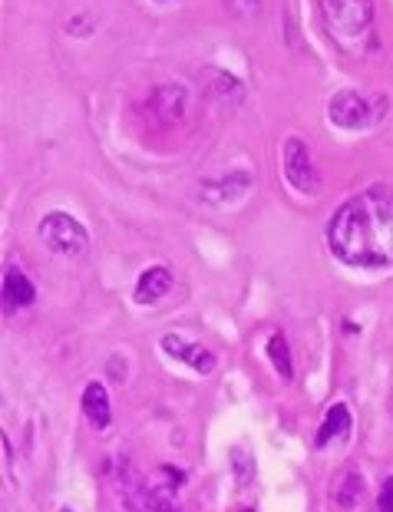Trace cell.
<instances>
[{
  "mask_svg": "<svg viewBox=\"0 0 393 512\" xmlns=\"http://www.w3.org/2000/svg\"><path fill=\"white\" fill-rule=\"evenodd\" d=\"M327 245L347 268L384 271L393 268V189H370L341 202L327 222Z\"/></svg>",
  "mask_w": 393,
  "mask_h": 512,
  "instance_id": "obj_1",
  "label": "cell"
},
{
  "mask_svg": "<svg viewBox=\"0 0 393 512\" xmlns=\"http://www.w3.org/2000/svg\"><path fill=\"white\" fill-rule=\"evenodd\" d=\"M324 27L344 47H360L374 34V4L370 0H318Z\"/></svg>",
  "mask_w": 393,
  "mask_h": 512,
  "instance_id": "obj_2",
  "label": "cell"
},
{
  "mask_svg": "<svg viewBox=\"0 0 393 512\" xmlns=\"http://www.w3.org/2000/svg\"><path fill=\"white\" fill-rule=\"evenodd\" d=\"M390 100L384 93H364V90H337L331 100H327V119L337 129H347V133H360V129H370L384 119Z\"/></svg>",
  "mask_w": 393,
  "mask_h": 512,
  "instance_id": "obj_3",
  "label": "cell"
},
{
  "mask_svg": "<svg viewBox=\"0 0 393 512\" xmlns=\"http://www.w3.org/2000/svg\"><path fill=\"white\" fill-rule=\"evenodd\" d=\"M37 235L53 255L83 258L86 252H90V232H86L83 222L70 212H47L40 219Z\"/></svg>",
  "mask_w": 393,
  "mask_h": 512,
  "instance_id": "obj_4",
  "label": "cell"
},
{
  "mask_svg": "<svg viewBox=\"0 0 393 512\" xmlns=\"http://www.w3.org/2000/svg\"><path fill=\"white\" fill-rule=\"evenodd\" d=\"M281 169H285V179L294 192H301V195L321 192V172L314 166L308 143H304L301 136L285 139V146H281Z\"/></svg>",
  "mask_w": 393,
  "mask_h": 512,
  "instance_id": "obj_5",
  "label": "cell"
},
{
  "mask_svg": "<svg viewBox=\"0 0 393 512\" xmlns=\"http://www.w3.org/2000/svg\"><path fill=\"white\" fill-rule=\"evenodd\" d=\"M255 185V176L248 169H232L225 172L222 179H205L202 182V199L205 202H215V205H228V202H238L245 199Z\"/></svg>",
  "mask_w": 393,
  "mask_h": 512,
  "instance_id": "obj_6",
  "label": "cell"
},
{
  "mask_svg": "<svg viewBox=\"0 0 393 512\" xmlns=\"http://www.w3.org/2000/svg\"><path fill=\"white\" fill-rule=\"evenodd\" d=\"M162 351H166L172 361H179V364H189L195 374H212L215 370V354L209 351V347H202V344H192L189 337H182V334H166L162 337Z\"/></svg>",
  "mask_w": 393,
  "mask_h": 512,
  "instance_id": "obj_7",
  "label": "cell"
},
{
  "mask_svg": "<svg viewBox=\"0 0 393 512\" xmlns=\"http://www.w3.org/2000/svg\"><path fill=\"white\" fill-rule=\"evenodd\" d=\"M185 103H189V90L179 83H166V86H156L149 96V113L156 123L162 126H172L179 123V119L185 116Z\"/></svg>",
  "mask_w": 393,
  "mask_h": 512,
  "instance_id": "obj_8",
  "label": "cell"
},
{
  "mask_svg": "<svg viewBox=\"0 0 393 512\" xmlns=\"http://www.w3.org/2000/svg\"><path fill=\"white\" fill-rule=\"evenodd\" d=\"M172 285H176V278H172V271L166 265H149L143 275H139V281H136L133 298L139 304H156V301H162L172 291Z\"/></svg>",
  "mask_w": 393,
  "mask_h": 512,
  "instance_id": "obj_9",
  "label": "cell"
},
{
  "mask_svg": "<svg viewBox=\"0 0 393 512\" xmlns=\"http://www.w3.org/2000/svg\"><path fill=\"white\" fill-rule=\"evenodd\" d=\"M37 301V288L34 281L24 275V268L10 265L4 271V308L7 311H17V308H30Z\"/></svg>",
  "mask_w": 393,
  "mask_h": 512,
  "instance_id": "obj_10",
  "label": "cell"
},
{
  "mask_svg": "<svg viewBox=\"0 0 393 512\" xmlns=\"http://www.w3.org/2000/svg\"><path fill=\"white\" fill-rule=\"evenodd\" d=\"M83 413H86V420H90L96 430H106L109 420H113L109 390L100 384V380H90V384H86V390H83Z\"/></svg>",
  "mask_w": 393,
  "mask_h": 512,
  "instance_id": "obj_11",
  "label": "cell"
},
{
  "mask_svg": "<svg viewBox=\"0 0 393 512\" xmlns=\"http://www.w3.org/2000/svg\"><path fill=\"white\" fill-rule=\"evenodd\" d=\"M351 433V410H347V403H331L324 413V423H321V430H318V440H314V446H327L331 440H341Z\"/></svg>",
  "mask_w": 393,
  "mask_h": 512,
  "instance_id": "obj_12",
  "label": "cell"
},
{
  "mask_svg": "<svg viewBox=\"0 0 393 512\" xmlns=\"http://www.w3.org/2000/svg\"><path fill=\"white\" fill-rule=\"evenodd\" d=\"M364 493H367V483H364V476H360L357 470H344L341 476H337L334 503L341 506L344 512H354L360 503H364Z\"/></svg>",
  "mask_w": 393,
  "mask_h": 512,
  "instance_id": "obj_13",
  "label": "cell"
},
{
  "mask_svg": "<svg viewBox=\"0 0 393 512\" xmlns=\"http://www.w3.org/2000/svg\"><path fill=\"white\" fill-rule=\"evenodd\" d=\"M265 351H268V357H271V364H275L278 377L285 380V384H288V380H294V364H291V351H288L285 334H281V331H271L268 344H265Z\"/></svg>",
  "mask_w": 393,
  "mask_h": 512,
  "instance_id": "obj_14",
  "label": "cell"
},
{
  "mask_svg": "<svg viewBox=\"0 0 393 512\" xmlns=\"http://www.w3.org/2000/svg\"><path fill=\"white\" fill-rule=\"evenodd\" d=\"M228 460H232V473H235L238 486H251V483H255V460H251V453L245 450V446H232Z\"/></svg>",
  "mask_w": 393,
  "mask_h": 512,
  "instance_id": "obj_15",
  "label": "cell"
},
{
  "mask_svg": "<svg viewBox=\"0 0 393 512\" xmlns=\"http://www.w3.org/2000/svg\"><path fill=\"white\" fill-rule=\"evenodd\" d=\"M377 512H393V476H387L380 483V496H377Z\"/></svg>",
  "mask_w": 393,
  "mask_h": 512,
  "instance_id": "obj_16",
  "label": "cell"
},
{
  "mask_svg": "<svg viewBox=\"0 0 393 512\" xmlns=\"http://www.w3.org/2000/svg\"><path fill=\"white\" fill-rule=\"evenodd\" d=\"M225 7L238 17H251L261 7V0H225Z\"/></svg>",
  "mask_w": 393,
  "mask_h": 512,
  "instance_id": "obj_17",
  "label": "cell"
},
{
  "mask_svg": "<svg viewBox=\"0 0 393 512\" xmlns=\"http://www.w3.org/2000/svg\"><path fill=\"white\" fill-rule=\"evenodd\" d=\"M152 512H179V506H176V499H172V503H156Z\"/></svg>",
  "mask_w": 393,
  "mask_h": 512,
  "instance_id": "obj_18",
  "label": "cell"
},
{
  "mask_svg": "<svg viewBox=\"0 0 393 512\" xmlns=\"http://www.w3.org/2000/svg\"><path fill=\"white\" fill-rule=\"evenodd\" d=\"M156 4H172V0H156Z\"/></svg>",
  "mask_w": 393,
  "mask_h": 512,
  "instance_id": "obj_19",
  "label": "cell"
},
{
  "mask_svg": "<svg viewBox=\"0 0 393 512\" xmlns=\"http://www.w3.org/2000/svg\"><path fill=\"white\" fill-rule=\"evenodd\" d=\"M390 410H393V394H390Z\"/></svg>",
  "mask_w": 393,
  "mask_h": 512,
  "instance_id": "obj_20",
  "label": "cell"
},
{
  "mask_svg": "<svg viewBox=\"0 0 393 512\" xmlns=\"http://www.w3.org/2000/svg\"><path fill=\"white\" fill-rule=\"evenodd\" d=\"M63 512H73V509H63Z\"/></svg>",
  "mask_w": 393,
  "mask_h": 512,
  "instance_id": "obj_21",
  "label": "cell"
}]
</instances>
